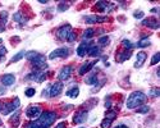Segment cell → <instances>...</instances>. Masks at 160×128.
Returning <instances> with one entry per match:
<instances>
[{"label": "cell", "instance_id": "cell-1", "mask_svg": "<svg viewBox=\"0 0 160 128\" xmlns=\"http://www.w3.org/2000/svg\"><path fill=\"white\" fill-rule=\"evenodd\" d=\"M146 100H147V97H146V95L144 94V92H141V91H135V92H132V94H131V95L128 96V99H127V108H128V109L138 108V106H141Z\"/></svg>", "mask_w": 160, "mask_h": 128}, {"label": "cell", "instance_id": "cell-2", "mask_svg": "<svg viewBox=\"0 0 160 128\" xmlns=\"http://www.w3.org/2000/svg\"><path fill=\"white\" fill-rule=\"evenodd\" d=\"M55 119H56L55 112H42L41 115H40L38 119H37V123L42 128H49L50 126H53Z\"/></svg>", "mask_w": 160, "mask_h": 128}, {"label": "cell", "instance_id": "cell-3", "mask_svg": "<svg viewBox=\"0 0 160 128\" xmlns=\"http://www.w3.org/2000/svg\"><path fill=\"white\" fill-rule=\"evenodd\" d=\"M41 113H42V110H41V106H40V105H31V106H28L27 110H26L27 118H30L31 120L38 119V117L41 115Z\"/></svg>", "mask_w": 160, "mask_h": 128}, {"label": "cell", "instance_id": "cell-4", "mask_svg": "<svg viewBox=\"0 0 160 128\" xmlns=\"http://www.w3.org/2000/svg\"><path fill=\"white\" fill-rule=\"evenodd\" d=\"M19 105H21V101H19V99H18V97H15L12 103L4 104V108H3L2 110H0V112H2L4 115H7V114H9V113L14 112V110H18Z\"/></svg>", "mask_w": 160, "mask_h": 128}, {"label": "cell", "instance_id": "cell-5", "mask_svg": "<svg viewBox=\"0 0 160 128\" xmlns=\"http://www.w3.org/2000/svg\"><path fill=\"white\" fill-rule=\"evenodd\" d=\"M71 54V50L68 48H59L55 49L54 51H51L49 55V59H55V58H67Z\"/></svg>", "mask_w": 160, "mask_h": 128}, {"label": "cell", "instance_id": "cell-6", "mask_svg": "<svg viewBox=\"0 0 160 128\" xmlns=\"http://www.w3.org/2000/svg\"><path fill=\"white\" fill-rule=\"evenodd\" d=\"M31 63H32V66L37 69V71H41V69L48 67L46 66V58H45L44 55H41V54H38L35 59H32Z\"/></svg>", "mask_w": 160, "mask_h": 128}, {"label": "cell", "instance_id": "cell-7", "mask_svg": "<svg viewBox=\"0 0 160 128\" xmlns=\"http://www.w3.org/2000/svg\"><path fill=\"white\" fill-rule=\"evenodd\" d=\"M85 22L88 23V25H94V23H102L108 21L106 15H86L85 17Z\"/></svg>", "mask_w": 160, "mask_h": 128}, {"label": "cell", "instance_id": "cell-8", "mask_svg": "<svg viewBox=\"0 0 160 128\" xmlns=\"http://www.w3.org/2000/svg\"><path fill=\"white\" fill-rule=\"evenodd\" d=\"M46 78V73L42 72V71H35L32 72L31 74H28V79H32V81H36V82H42Z\"/></svg>", "mask_w": 160, "mask_h": 128}, {"label": "cell", "instance_id": "cell-9", "mask_svg": "<svg viewBox=\"0 0 160 128\" xmlns=\"http://www.w3.org/2000/svg\"><path fill=\"white\" fill-rule=\"evenodd\" d=\"M71 32H72V27H71L69 25L60 27L59 30H58V37H59V40H63V41H65L67 37H68V35H69Z\"/></svg>", "mask_w": 160, "mask_h": 128}, {"label": "cell", "instance_id": "cell-10", "mask_svg": "<svg viewBox=\"0 0 160 128\" xmlns=\"http://www.w3.org/2000/svg\"><path fill=\"white\" fill-rule=\"evenodd\" d=\"M87 115H88V113L86 110H81V112L76 113V115H74V118H73V123H76V124L83 123V122H86Z\"/></svg>", "mask_w": 160, "mask_h": 128}, {"label": "cell", "instance_id": "cell-11", "mask_svg": "<svg viewBox=\"0 0 160 128\" xmlns=\"http://www.w3.org/2000/svg\"><path fill=\"white\" fill-rule=\"evenodd\" d=\"M71 73H72V67H71V66H65V67L59 72L58 78H59L60 81H65V79H68V78L71 77Z\"/></svg>", "mask_w": 160, "mask_h": 128}, {"label": "cell", "instance_id": "cell-12", "mask_svg": "<svg viewBox=\"0 0 160 128\" xmlns=\"http://www.w3.org/2000/svg\"><path fill=\"white\" fill-rule=\"evenodd\" d=\"M142 26H146L148 28H152V30H158L160 25H159V22L155 18H147V19L142 21Z\"/></svg>", "mask_w": 160, "mask_h": 128}, {"label": "cell", "instance_id": "cell-13", "mask_svg": "<svg viewBox=\"0 0 160 128\" xmlns=\"http://www.w3.org/2000/svg\"><path fill=\"white\" fill-rule=\"evenodd\" d=\"M63 90V83L62 82H55L53 86L50 87V96L54 97V96H58Z\"/></svg>", "mask_w": 160, "mask_h": 128}, {"label": "cell", "instance_id": "cell-14", "mask_svg": "<svg viewBox=\"0 0 160 128\" xmlns=\"http://www.w3.org/2000/svg\"><path fill=\"white\" fill-rule=\"evenodd\" d=\"M98 63V60H94V62H87V63H85V64H82L81 66V68H79V71H78V73L81 74V76H83V74H86L91 68H92V66H95V64Z\"/></svg>", "mask_w": 160, "mask_h": 128}, {"label": "cell", "instance_id": "cell-15", "mask_svg": "<svg viewBox=\"0 0 160 128\" xmlns=\"http://www.w3.org/2000/svg\"><path fill=\"white\" fill-rule=\"evenodd\" d=\"M0 81H2V83L4 86H12L15 82V77L14 74H4Z\"/></svg>", "mask_w": 160, "mask_h": 128}, {"label": "cell", "instance_id": "cell-16", "mask_svg": "<svg viewBox=\"0 0 160 128\" xmlns=\"http://www.w3.org/2000/svg\"><path fill=\"white\" fill-rule=\"evenodd\" d=\"M136 56H137V59H136V63H135V68H141L142 66H144L147 55H146V53H144V51H141V53H138Z\"/></svg>", "mask_w": 160, "mask_h": 128}, {"label": "cell", "instance_id": "cell-17", "mask_svg": "<svg viewBox=\"0 0 160 128\" xmlns=\"http://www.w3.org/2000/svg\"><path fill=\"white\" fill-rule=\"evenodd\" d=\"M96 8L102 12H110L113 9V4L108 2H98L96 3Z\"/></svg>", "mask_w": 160, "mask_h": 128}, {"label": "cell", "instance_id": "cell-18", "mask_svg": "<svg viewBox=\"0 0 160 128\" xmlns=\"http://www.w3.org/2000/svg\"><path fill=\"white\" fill-rule=\"evenodd\" d=\"M129 58H131V51L125 50V51H123V53H118V54H117V62L123 63V62H125V60H128Z\"/></svg>", "mask_w": 160, "mask_h": 128}, {"label": "cell", "instance_id": "cell-19", "mask_svg": "<svg viewBox=\"0 0 160 128\" xmlns=\"http://www.w3.org/2000/svg\"><path fill=\"white\" fill-rule=\"evenodd\" d=\"M86 54L88 56H98L100 54V48L99 46H96V45H91V46H88Z\"/></svg>", "mask_w": 160, "mask_h": 128}, {"label": "cell", "instance_id": "cell-20", "mask_svg": "<svg viewBox=\"0 0 160 128\" xmlns=\"http://www.w3.org/2000/svg\"><path fill=\"white\" fill-rule=\"evenodd\" d=\"M87 49H88L87 42H82L81 45L78 46V49H77V55L78 56H85L86 53H87Z\"/></svg>", "mask_w": 160, "mask_h": 128}, {"label": "cell", "instance_id": "cell-21", "mask_svg": "<svg viewBox=\"0 0 160 128\" xmlns=\"http://www.w3.org/2000/svg\"><path fill=\"white\" fill-rule=\"evenodd\" d=\"M150 39H148V37H141V40H140V41L138 42H137V48H147V46H150ZM136 46H135V48H136Z\"/></svg>", "mask_w": 160, "mask_h": 128}, {"label": "cell", "instance_id": "cell-22", "mask_svg": "<svg viewBox=\"0 0 160 128\" xmlns=\"http://www.w3.org/2000/svg\"><path fill=\"white\" fill-rule=\"evenodd\" d=\"M13 19H14L15 22L21 23V25H25V23L27 22V18H26L25 15H22L21 12H18V13H15V14L13 15Z\"/></svg>", "mask_w": 160, "mask_h": 128}, {"label": "cell", "instance_id": "cell-23", "mask_svg": "<svg viewBox=\"0 0 160 128\" xmlns=\"http://www.w3.org/2000/svg\"><path fill=\"white\" fill-rule=\"evenodd\" d=\"M78 94H79V89L76 86V87H73V89H71V90H68L67 91V96L68 97H72V99H76L77 96H78Z\"/></svg>", "mask_w": 160, "mask_h": 128}, {"label": "cell", "instance_id": "cell-24", "mask_svg": "<svg viewBox=\"0 0 160 128\" xmlns=\"http://www.w3.org/2000/svg\"><path fill=\"white\" fill-rule=\"evenodd\" d=\"M26 55V51L25 50H22V51H19V53L18 54H15L13 58H12V59H10V63H15V62H18V60H21L22 59V58H23Z\"/></svg>", "mask_w": 160, "mask_h": 128}, {"label": "cell", "instance_id": "cell-25", "mask_svg": "<svg viewBox=\"0 0 160 128\" xmlns=\"http://www.w3.org/2000/svg\"><path fill=\"white\" fill-rule=\"evenodd\" d=\"M85 82H86L87 85H96V83H98V77H96L95 74H91L86 79H85Z\"/></svg>", "mask_w": 160, "mask_h": 128}, {"label": "cell", "instance_id": "cell-26", "mask_svg": "<svg viewBox=\"0 0 160 128\" xmlns=\"http://www.w3.org/2000/svg\"><path fill=\"white\" fill-rule=\"evenodd\" d=\"M122 46H123V48H124L125 50H128V51H131V50H132V49L135 48V45H133L132 42H131L129 40H123V41H122Z\"/></svg>", "mask_w": 160, "mask_h": 128}, {"label": "cell", "instance_id": "cell-27", "mask_svg": "<svg viewBox=\"0 0 160 128\" xmlns=\"http://www.w3.org/2000/svg\"><path fill=\"white\" fill-rule=\"evenodd\" d=\"M109 36H102V37H100L99 40H98V44L100 45V46H106L108 44H109Z\"/></svg>", "mask_w": 160, "mask_h": 128}, {"label": "cell", "instance_id": "cell-28", "mask_svg": "<svg viewBox=\"0 0 160 128\" xmlns=\"http://www.w3.org/2000/svg\"><path fill=\"white\" fill-rule=\"evenodd\" d=\"M37 55H38L37 51H33V50H32V51H27L25 56L27 58V60H30V62H31L32 59H35V58H36Z\"/></svg>", "mask_w": 160, "mask_h": 128}, {"label": "cell", "instance_id": "cell-29", "mask_svg": "<svg viewBox=\"0 0 160 128\" xmlns=\"http://www.w3.org/2000/svg\"><path fill=\"white\" fill-rule=\"evenodd\" d=\"M105 118L110 119V120H114L117 118V112H114V110H108L106 114H105Z\"/></svg>", "mask_w": 160, "mask_h": 128}, {"label": "cell", "instance_id": "cell-30", "mask_svg": "<svg viewBox=\"0 0 160 128\" xmlns=\"http://www.w3.org/2000/svg\"><path fill=\"white\" fill-rule=\"evenodd\" d=\"M94 33H95V31L92 30V28H87V30L83 32V39H85V40L91 39V37L94 36Z\"/></svg>", "mask_w": 160, "mask_h": 128}, {"label": "cell", "instance_id": "cell-31", "mask_svg": "<svg viewBox=\"0 0 160 128\" xmlns=\"http://www.w3.org/2000/svg\"><path fill=\"white\" fill-rule=\"evenodd\" d=\"M136 112H137V113H141V114H146V113L150 112V106H147V105H141L140 108L136 109Z\"/></svg>", "mask_w": 160, "mask_h": 128}, {"label": "cell", "instance_id": "cell-32", "mask_svg": "<svg viewBox=\"0 0 160 128\" xmlns=\"http://www.w3.org/2000/svg\"><path fill=\"white\" fill-rule=\"evenodd\" d=\"M25 128H42V127L37 123V120H32V122H30V123H27L25 126Z\"/></svg>", "mask_w": 160, "mask_h": 128}, {"label": "cell", "instance_id": "cell-33", "mask_svg": "<svg viewBox=\"0 0 160 128\" xmlns=\"http://www.w3.org/2000/svg\"><path fill=\"white\" fill-rule=\"evenodd\" d=\"M159 95H160V89H159V87H155V89L150 90V96L151 97H159Z\"/></svg>", "mask_w": 160, "mask_h": 128}, {"label": "cell", "instance_id": "cell-34", "mask_svg": "<svg viewBox=\"0 0 160 128\" xmlns=\"http://www.w3.org/2000/svg\"><path fill=\"white\" fill-rule=\"evenodd\" d=\"M25 94H26V96H27V97H32L33 95L36 94V90L33 89V87H30V89H27V90L25 91Z\"/></svg>", "mask_w": 160, "mask_h": 128}, {"label": "cell", "instance_id": "cell-35", "mask_svg": "<svg viewBox=\"0 0 160 128\" xmlns=\"http://www.w3.org/2000/svg\"><path fill=\"white\" fill-rule=\"evenodd\" d=\"M7 19H8V13L7 12H2L0 13V22H2V25H5Z\"/></svg>", "mask_w": 160, "mask_h": 128}, {"label": "cell", "instance_id": "cell-36", "mask_svg": "<svg viewBox=\"0 0 160 128\" xmlns=\"http://www.w3.org/2000/svg\"><path fill=\"white\" fill-rule=\"evenodd\" d=\"M112 122L113 120H110V119H104V120H102L101 122V128H109L110 126H112Z\"/></svg>", "mask_w": 160, "mask_h": 128}, {"label": "cell", "instance_id": "cell-37", "mask_svg": "<svg viewBox=\"0 0 160 128\" xmlns=\"http://www.w3.org/2000/svg\"><path fill=\"white\" fill-rule=\"evenodd\" d=\"M68 8H69V4H68V3H60V4L58 5V10H59V12H64V10H67Z\"/></svg>", "mask_w": 160, "mask_h": 128}, {"label": "cell", "instance_id": "cell-38", "mask_svg": "<svg viewBox=\"0 0 160 128\" xmlns=\"http://www.w3.org/2000/svg\"><path fill=\"white\" fill-rule=\"evenodd\" d=\"M160 62V54L156 53L155 55L152 56V59H151V66H155V64H158Z\"/></svg>", "mask_w": 160, "mask_h": 128}, {"label": "cell", "instance_id": "cell-39", "mask_svg": "<svg viewBox=\"0 0 160 128\" xmlns=\"http://www.w3.org/2000/svg\"><path fill=\"white\" fill-rule=\"evenodd\" d=\"M18 118H19V110H17V113L12 117L10 122H12V123H14V124H17V123H18Z\"/></svg>", "mask_w": 160, "mask_h": 128}, {"label": "cell", "instance_id": "cell-40", "mask_svg": "<svg viewBox=\"0 0 160 128\" xmlns=\"http://www.w3.org/2000/svg\"><path fill=\"white\" fill-rule=\"evenodd\" d=\"M77 39V36H76V33L74 32H71L69 35H68V37H67V41H69V42H73L74 40Z\"/></svg>", "mask_w": 160, "mask_h": 128}, {"label": "cell", "instance_id": "cell-41", "mask_svg": "<svg viewBox=\"0 0 160 128\" xmlns=\"http://www.w3.org/2000/svg\"><path fill=\"white\" fill-rule=\"evenodd\" d=\"M105 108L108 110H110L112 108V101H110V96H106V100H105Z\"/></svg>", "mask_w": 160, "mask_h": 128}, {"label": "cell", "instance_id": "cell-42", "mask_svg": "<svg viewBox=\"0 0 160 128\" xmlns=\"http://www.w3.org/2000/svg\"><path fill=\"white\" fill-rule=\"evenodd\" d=\"M135 18H137V19H140V18H142L144 17V12L142 10H137V12H135Z\"/></svg>", "mask_w": 160, "mask_h": 128}, {"label": "cell", "instance_id": "cell-43", "mask_svg": "<svg viewBox=\"0 0 160 128\" xmlns=\"http://www.w3.org/2000/svg\"><path fill=\"white\" fill-rule=\"evenodd\" d=\"M7 54V49L4 48V46H0V60L3 59V56Z\"/></svg>", "mask_w": 160, "mask_h": 128}, {"label": "cell", "instance_id": "cell-44", "mask_svg": "<svg viewBox=\"0 0 160 128\" xmlns=\"http://www.w3.org/2000/svg\"><path fill=\"white\" fill-rule=\"evenodd\" d=\"M55 128H67L65 122H60V123H58V124L55 126Z\"/></svg>", "mask_w": 160, "mask_h": 128}, {"label": "cell", "instance_id": "cell-45", "mask_svg": "<svg viewBox=\"0 0 160 128\" xmlns=\"http://www.w3.org/2000/svg\"><path fill=\"white\" fill-rule=\"evenodd\" d=\"M5 92H7V89H5V87H3V86H0V96L4 95Z\"/></svg>", "mask_w": 160, "mask_h": 128}, {"label": "cell", "instance_id": "cell-46", "mask_svg": "<svg viewBox=\"0 0 160 128\" xmlns=\"http://www.w3.org/2000/svg\"><path fill=\"white\" fill-rule=\"evenodd\" d=\"M49 90H50V89H49ZM49 90L46 89V90H44V91H42V97H46L48 95H50V92H49Z\"/></svg>", "mask_w": 160, "mask_h": 128}, {"label": "cell", "instance_id": "cell-47", "mask_svg": "<svg viewBox=\"0 0 160 128\" xmlns=\"http://www.w3.org/2000/svg\"><path fill=\"white\" fill-rule=\"evenodd\" d=\"M40 3H41V4H46L48 2H46V0H40Z\"/></svg>", "mask_w": 160, "mask_h": 128}, {"label": "cell", "instance_id": "cell-48", "mask_svg": "<svg viewBox=\"0 0 160 128\" xmlns=\"http://www.w3.org/2000/svg\"><path fill=\"white\" fill-rule=\"evenodd\" d=\"M3 108H4V104H3V103H2V101H0V110H2V109H3Z\"/></svg>", "mask_w": 160, "mask_h": 128}, {"label": "cell", "instance_id": "cell-49", "mask_svg": "<svg viewBox=\"0 0 160 128\" xmlns=\"http://www.w3.org/2000/svg\"><path fill=\"white\" fill-rule=\"evenodd\" d=\"M121 128H128L127 126H121Z\"/></svg>", "mask_w": 160, "mask_h": 128}, {"label": "cell", "instance_id": "cell-50", "mask_svg": "<svg viewBox=\"0 0 160 128\" xmlns=\"http://www.w3.org/2000/svg\"><path fill=\"white\" fill-rule=\"evenodd\" d=\"M3 124V122H2V119H0V126H2Z\"/></svg>", "mask_w": 160, "mask_h": 128}, {"label": "cell", "instance_id": "cell-51", "mask_svg": "<svg viewBox=\"0 0 160 128\" xmlns=\"http://www.w3.org/2000/svg\"><path fill=\"white\" fill-rule=\"evenodd\" d=\"M115 128H121V127H115Z\"/></svg>", "mask_w": 160, "mask_h": 128}, {"label": "cell", "instance_id": "cell-52", "mask_svg": "<svg viewBox=\"0 0 160 128\" xmlns=\"http://www.w3.org/2000/svg\"><path fill=\"white\" fill-rule=\"evenodd\" d=\"M81 128H82V127H81Z\"/></svg>", "mask_w": 160, "mask_h": 128}]
</instances>
